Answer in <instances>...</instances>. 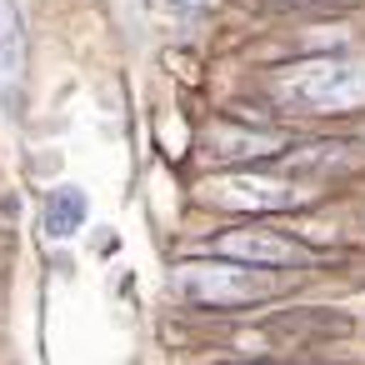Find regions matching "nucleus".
I'll use <instances>...</instances> for the list:
<instances>
[{"label":"nucleus","mask_w":365,"mask_h":365,"mask_svg":"<svg viewBox=\"0 0 365 365\" xmlns=\"http://www.w3.org/2000/svg\"><path fill=\"white\" fill-rule=\"evenodd\" d=\"M215 255L225 260H245V265H260V270H290V265H310L315 250H305L300 240L270 230V225H235V230H220L210 240Z\"/></svg>","instance_id":"nucleus-4"},{"label":"nucleus","mask_w":365,"mask_h":365,"mask_svg":"<svg viewBox=\"0 0 365 365\" xmlns=\"http://www.w3.org/2000/svg\"><path fill=\"white\" fill-rule=\"evenodd\" d=\"M270 101L285 115H345L365 106V61L310 56L270 71Z\"/></svg>","instance_id":"nucleus-1"},{"label":"nucleus","mask_w":365,"mask_h":365,"mask_svg":"<svg viewBox=\"0 0 365 365\" xmlns=\"http://www.w3.org/2000/svg\"><path fill=\"white\" fill-rule=\"evenodd\" d=\"M165 6H175V11H205L210 0H165Z\"/></svg>","instance_id":"nucleus-9"},{"label":"nucleus","mask_w":365,"mask_h":365,"mask_svg":"<svg viewBox=\"0 0 365 365\" xmlns=\"http://www.w3.org/2000/svg\"><path fill=\"white\" fill-rule=\"evenodd\" d=\"M86 225V195L81 190H56L51 200H46V230L56 235V240H66V235H76Z\"/></svg>","instance_id":"nucleus-7"},{"label":"nucleus","mask_w":365,"mask_h":365,"mask_svg":"<svg viewBox=\"0 0 365 365\" xmlns=\"http://www.w3.org/2000/svg\"><path fill=\"white\" fill-rule=\"evenodd\" d=\"M285 140L270 130H250V125H210L205 130V160L220 165H250V160H280Z\"/></svg>","instance_id":"nucleus-5"},{"label":"nucleus","mask_w":365,"mask_h":365,"mask_svg":"<svg viewBox=\"0 0 365 365\" xmlns=\"http://www.w3.org/2000/svg\"><path fill=\"white\" fill-rule=\"evenodd\" d=\"M175 290L190 305H210V310H240V305H260L275 295L270 270L245 265V260H195L175 270Z\"/></svg>","instance_id":"nucleus-2"},{"label":"nucleus","mask_w":365,"mask_h":365,"mask_svg":"<svg viewBox=\"0 0 365 365\" xmlns=\"http://www.w3.org/2000/svg\"><path fill=\"white\" fill-rule=\"evenodd\" d=\"M21 76H26V26L11 0H0V86L16 96Z\"/></svg>","instance_id":"nucleus-6"},{"label":"nucleus","mask_w":365,"mask_h":365,"mask_svg":"<svg viewBox=\"0 0 365 365\" xmlns=\"http://www.w3.org/2000/svg\"><path fill=\"white\" fill-rule=\"evenodd\" d=\"M350 160V150L345 145H320V150H300V155H290V170H340Z\"/></svg>","instance_id":"nucleus-8"},{"label":"nucleus","mask_w":365,"mask_h":365,"mask_svg":"<svg viewBox=\"0 0 365 365\" xmlns=\"http://www.w3.org/2000/svg\"><path fill=\"white\" fill-rule=\"evenodd\" d=\"M200 200L215 210H245V215H270V210H290L305 200V190L285 175H255V170H225L200 180Z\"/></svg>","instance_id":"nucleus-3"}]
</instances>
